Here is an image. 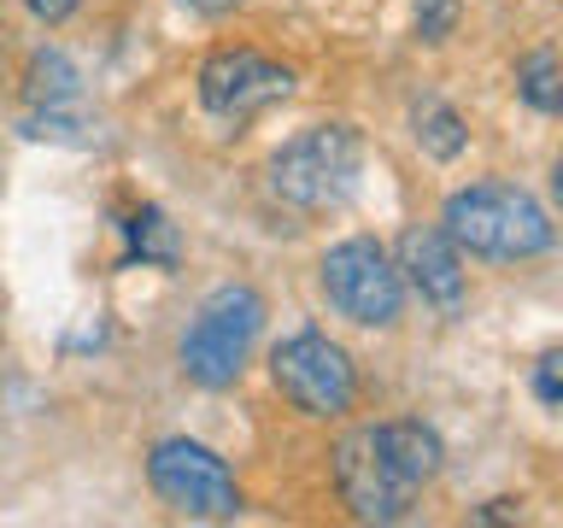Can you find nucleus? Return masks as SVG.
Returning <instances> with one entry per match:
<instances>
[{"label":"nucleus","instance_id":"nucleus-1","mask_svg":"<svg viewBox=\"0 0 563 528\" xmlns=\"http://www.w3.org/2000/svg\"><path fill=\"white\" fill-rule=\"evenodd\" d=\"M446 235L475 258H534L552 246V223L528 188L475 183L446 200Z\"/></svg>","mask_w":563,"mask_h":528},{"label":"nucleus","instance_id":"nucleus-2","mask_svg":"<svg viewBox=\"0 0 563 528\" xmlns=\"http://www.w3.org/2000/svg\"><path fill=\"white\" fill-rule=\"evenodd\" d=\"M364 176V141L346 123H317L299 130L288 147L271 158V188L276 200H288L299 211H334L352 200Z\"/></svg>","mask_w":563,"mask_h":528},{"label":"nucleus","instance_id":"nucleus-3","mask_svg":"<svg viewBox=\"0 0 563 528\" xmlns=\"http://www.w3.org/2000/svg\"><path fill=\"white\" fill-rule=\"evenodd\" d=\"M258 329H264V299L253 288H218L200 311H194V323L183 334L188 382L229 387L246 370V352H253Z\"/></svg>","mask_w":563,"mask_h":528},{"label":"nucleus","instance_id":"nucleus-4","mask_svg":"<svg viewBox=\"0 0 563 528\" xmlns=\"http://www.w3.org/2000/svg\"><path fill=\"white\" fill-rule=\"evenodd\" d=\"M323 294L329 306L364 329H387L405 306V276L369 235H352L323 253Z\"/></svg>","mask_w":563,"mask_h":528},{"label":"nucleus","instance_id":"nucleus-5","mask_svg":"<svg viewBox=\"0 0 563 528\" xmlns=\"http://www.w3.org/2000/svg\"><path fill=\"white\" fill-rule=\"evenodd\" d=\"M271 376L294 399V411H306V417H341L352 411V394H358L352 359L317 329H299L271 352Z\"/></svg>","mask_w":563,"mask_h":528},{"label":"nucleus","instance_id":"nucleus-6","mask_svg":"<svg viewBox=\"0 0 563 528\" xmlns=\"http://www.w3.org/2000/svg\"><path fill=\"white\" fill-rule=\"evenodd\" d=\"M147 475H153V493L176 510H188V517H235L241 510V487L229 464L211 447L200 440H158L153 458H147Z\"/></svg>","mask_w":563,"mask_h":528},{"label":"nucleus","instance_id":"nucleus-7","mask_svg":"<svg viewBox=\"0 0 563 528\" xmlns=\"http://www.w3.org/2000/svg\"><path fill=\"white\" fill-rule=\"evenodd\" d=\"M294 95V70L253 47H223L200 65V106L223 123H246Z\"/></svg>","mask_w":563,"mask_h":528},{"label":"nucleus","instance_id":"nucleus-8","mask_svg":"<svg viewBox=\"0 0 563 528\" xmlns=\"http://www.w3.org/2000/svg\"><path fill=\"white\" fill-rule=\"evenodd\" d=\"M334 482H341V499L352 505V517L364 522H399L417 499V482L394 470L376 429H358L334 447Z\"/></svg>","mask_w":563,"mask_h":528},{"label":"nucleus","instance_id":"nucleus-9","mask_svg":"<svg viewBox=\"0 0 563 528\" xmlns=\"http://www.w3.org/2000/svg\"><path fill=\"white\" fill-rule=\"evenodd\" d=\"M399 276L422 294V306L440 317L464 311V264H457V241L446 229H405L399 241Z\"/></svg>","mask_w":563,"mask_h":528},{"label":"nucleus","instance_id":"nucleus-10","mask_svg":"<svg viewBox=\"0 0 563 528\" xmlns=\"http://www.w3.org/2000/svg\"><path fill=\"white\" fill-rule=\"evenodd\" d=\"M376 440L382 452L394 458L399 475H411V482L422 487L429 475L440 470V458H446V447H440L434 429H422V422H376Z\"/></svg>","mask_w":563,"mask_h":528},{"label":"nucleus","instance_id":"nucleus-11","mask_svg":"<svg viewBox=\"0 0 563 528\" xmlns=\"http://www.w3.org/2000/svg\"><path fill=\"white\" fill-rule=\"evenodd\" d=\"M24 95L35 106V118H65L70 106H77V70H70L65 53H35Z\"/></svg>","mask_w":563,"mask_h":528},{"label":"nucleus","instance_id":"nucleus-12","mask_svg":"<svg viewBox=\"0 0 563 528\" xmlns=\"http://www.w3.org/2000/svg\"><path fill=\"white\" fill-rule=\"evenodd\" d=\"M123 241H130V258H141V264H176V229H170V218L158 206L130 211Z\"/></svg>","mask_w":563,"mask_h":528},{"label":"nucleus","instance_id":"nucleus-13","mask_svg":"<svg viewBox=\"0 0 563 528\" xmlns=\"http://www.w3.org/2000/svg\"><path fill=\"white\" fill-rule=\"evenodd\" d=\"M517 88H522V100L534 106V112H563V59L552 47L528 53V59L517 65Z\"/></svg>","mask_w":563,"mask_h":528},{"label":"nucleus","instance_id":"nucleus-14","mask_svg":"<svg viewBox=\"0 0 563 528\" xmlns=\"http://www.w3.org/2000/svg\"><path fill=\"white\" fill-rule=\"evenodd\" d=\"M411 123H417V147L422 153H434V158H457V153H464V118H457L452 106L422 100Z\"/></svg>","mask_w":563,"mask_h":528},{"label":"nucleus","instance_id":"nucleus-15","mask_svg":"<svg viewBox=\"0 0 563 528\" xmlns=\"http://www.w3.org/2000/svg\"><path fill=\"white\" fill-rule=\"evenodd\" d=\"M457 24V0H417V30H422V42H440Z\"/></svg>","mask_w":563,"mask_h":528},{"label":"nucleus","instance_id":"nucleus-16","mask_svg":"<svg viewBox=\"0 0 563 528\" xmlns=\"http://www.w3.org/2000/svg\"><path fill=\"white\" fill-rule=\"evenodd\" d=\"M534 399L540 405H563V346L545 352V359L534 364Z\"/></svg>","mask_w":563,"mask_h":528},{"label":"nucleus","instance_id":"nucleus-17","mask_svg":"<svg viewBox=\"0 0 563 528\" xmlns=\"http://www.w3.org/2000/svg\"><path fill=\"white\" fill-rule=\"evenodd\" d=\"M24 7H30L35 18H47V24H59V18L77 12V0H24Z\"/></svg>","mask_w":563,"mask_h":528},{"label":"nucleus","instance_id":"nucleus-18","mask_svg":"<svg viewBox=\"0 0 563 528\" xmlns=\"http://www.w3.org/2000/svg\"><path fill=\"white\" fill-rule=\"evenodd\" d=\"M183 7H194V12H229V7H241V0H183Z\"/></svg>","mask_w":563,"mask_h":528},{"label":"nucleus","instance_id":"nucleus-19","mask_svg":"<svg viewBox=\"0 0 563 528\" xmlns=\"http://www.w3.org/2000/svg\"><path fill=\"white\" fill-rule=\"evenodd\" d=\"M552 194H558V206H563V153H558V165H552Z\"/></svg>","mask_w":563,"mask_h":528}]
</instances>
